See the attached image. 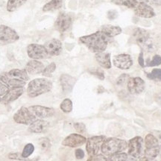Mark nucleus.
<instances>
[{
	"label": "nucleus",
	"mask_w": 161,
	"mask_h": 161,
	"mask_svg": "<svg viewBox=\"0 0 161 161\" xmlns=\"http://www.w3.org/2000/svg\"><path fill=\"white\" fill-rule=\"evenodd\" d=\"M145 81L140 77L130 78L127 83L128 92L132 95H137L142 92L145 90Z\"/></svg>",
	"instance_id": "12"
},
{
	"label": "nucleus",
	"mask_w": 161,
	"mask_h": 161,
	"mask_svg": "<svg viewBox=\"0 0 161 161\" xmlns=\"http://www.w3.org/2000/svg\"><path fill=\"white\" fill-rule=\"evenodd\" d=\"M9 159H12V160H26V161H34L32 160H28V159H25L22 157L21 154H19V153H12V154H8Z\"/></svg>",
	"instance_id": "40"
},
{
	"label": "nucleus",
	"mask_w": 161,
	"mask_h": 161,
	"mask_svg": "<svg viewBox=\"0 0 161 161\" xmlns=\"http://www.w3.org/2000/svg\"><path fill=\"white\" fill-rule=\"evenodd\" d=\"M2 102V98H0V102Z\"/></svg>",
	"instance_id": "49"
},
{
	"label": "nucleus",
	"mask_w": 161,
	"mask_h": 161,
	"mask_svg": "<svg viewBox=\"0 0 161 161\" xmlns=\"http://www.w3.org/2000/svg\"><path fill=\"white\" fill-rule=\"evenodd\" d=\"M10 88L6 84H5L3 82L0 81V97L1 96H4L8 92Z\"/></svg>",
	"instance_id": "41"
},
{
	"label": "nucleus",
	"mask_w": 161,
	"mask_h": 161,
	"mask_svg": "<svg viewBox=\"0 0 161 161\" xmlns=\"http://www.w3.org/2000/svg\"><path fill=\"white\" fill-rule=\"evenodd\" d=\"M0 80L2 82L6 84L8 87L11 88H21L26 84V81L17 78H14L8 75L7 72L0 73Z\"/></svg>",
	"instance_id": "17"
},
{
	"label": "nucleus",
	"mask_w": 161,
	"mask_h": 161,
	"mask_svg": "<svg viewBox=\"0 0 161 161\" xmlns=\"http://www.w3.org/2000/svg\"><path fill=\"white\" fill-rule=\"evenodd\" d=\"M86 142V137L78 134H71L62 141V145L70 148H76L84 145Z\"/></svg>",
	"instance_id": "15"
},
{
	"label": "nucleus",
	"mask_w": 161,
	"mask_h": 161,
	"mask_svg": "<svg viewBox=\"0 0 161 161\" xmlns=\"http://www.w3.org/2000/svg\"><path fill=\"white\" fill-rule=\"evenodd\" d=\"M40 146L43 150H48L51 146L50 141L48 138H42L40 140Z\"/></svg>",
	"instance_id": "36"
},
{
	"label": "nucleus",
	"mask_w": 161,
	"mask_h": 161,
	"mask_svg": "<svg viewBox=\"0 0 161 161\" xmlns=\"http://www.w3.org/2000/svg\"><path fill=\"white\" fill-rule=\"evenodd\" d=\"M133 37H134L136 42L141 46V48L146 51L154 50V46L150 40V34L146 30L137 28L134 31Z\"/></svg>",
	"instance_id": "6"
},
{
	"label": "nucleus",
	"mask_w": 161,
	"mask_h": 161,
	"mask_svg": "<svg viewBox=\"0 0 161 161\" xmlns=\"http://www.w3.org/2000/svg\"><path fill=\"white\" fill-rule=\"evenodd\" d=\"M128 142L122 139L106 138L101 146V151L104 155L110 157L118 153L123 152L128 148Z\"/></svg>",
	"instance_id": "2"
},
{
	"label": "nucleus",
	"mask_w": 161,
	"mask_h": 161,
	"mask_svg": "<svg viewBox=\"0 0 161 161\" xmlns=\"http://www.w3.org/2000/svg\"><path fill=\"white\" fill-rule=\"evenodd\" d=\"M138 161H156V160L155 159L148 158V157H146V156H142V158L139 159Z\"/></svg>",
	"instance_id": "47"
},
{
	"label": "nucleus",
	"mask_w": 161,
	"mask_h": 161,
	"mask_svg": "<svg viewBox=\"0 0 161 161\" xmlns=\"http://www.w3.org/2000/svg\"><path fill=\"white\" fill-rule=\"evenodd\" d=\"M160 160H161V153H160Z\"/></svg>",
	"instance_id": "50"
},
{
	"label": "nucleus",
	"mask_w": 161,
	"mask_h": 161,
	"mask_svg": "<svg viewBox=\"0 0 161 161\" xmlns=\"http://www.w3.org/2000/svg\"><path fill=\"white\" fill-rule=\"evenodd\" d=\"M96 61L98 64L104 68V69H110L111 68V61H110V54L106 52H99L96 53L95 55Z\"/></svg>",
	"instance_id": "23"
},
{
	"label": "nucleus",
	"mask_w": 161,
	"mask_h": 161,
	"mask_svg": "<svg viewBox=\"0 0 161 161\" xmlns=\"http://www.w3.org/2000/svg\"><path fill=\"white\" fill-rule=\"evenodd\" d=\"M27 54L28 56L33 60L46 59L49 57L44 45L37 43H31L28 46Z\"/></svg>",
	"instance_id": "9"
},
{
	"label": "nucleus",
	"mask_w": 161,
	"mask_h": 161,
	"mask_svg": "<svg viewBox=\"0 0 161 161\" xmlns=\"http://www.w3.org/2000/svg\"><path fill=\"white\" fill-rule=\"evenodd\" d=\"M155 100L159 104L161 105V92H160L155 96Z\"/></svg>",
	"instance_id": "48"
},
{
	"label": "nucleus",
	"mask_w": 161,
	"mask_h": 161,
	"mask_svg": "<svg viewBox=\"0 0 161 161\" xmlns=\"http://www.w3.org/2000/svg\"><path fill=\"white\" fill-rule=\"evenodd\" d=\"M118 14L116 11H109L108 12V17L110 19H114L117 17Z\"/></svg>",
	"instance_id": "44"
},
{
	"label": "nucleus",
	"mask_w": 161,
	"mask_h": 161,
	"mask_svg": "<svg viewBox=\"0 0 161 161\" xmlns=\"http://www.w3.org/2000/svg\"><path fill=\"white\" fill-rule=\"evenodd\" d=\"M128 154L133 158L140 159L144 156L145 144L143 138L141 136H135L128 141Z\"/></svg>",
	"instance_id": "5"
},
{
	"label": "nucleus",
	"mask_w": 161,
	"mask_h": 161,
	"mask_svg": "<svg viewBox=\"0 0 161 161\" xmlns=\"http://www.w3.org/2000/svg\"><path fill=\"white\" fill-rule=\"evenodd\" d=\"M72 19L71 16L68 14L60 13L55 22V27L60 33H64L69 29L72 25Z\"/></svg>",
	"instance_id": "11"
},
{
	"label": "nucleus",
	"mask_w": 161,
	"mask_h": 161,
	"mask_svg": "<svg viewBox=\"0 0 161 161\" xmlns=\"http://www.w3.org/2000/svg\"><path fill=\"white\" fill-rule=\"evenodd\" d=\"M14 120L18 124L30 125L36 120V116L25 107L20 108L14 115Z\"/></svg>",
	"instance_id": "8"
},
{
	"label": "nucleus",
	"mask_w": 161,
	"mask_h": 161,
	"mask_svg": "<svg viewBox=\"0 0 161 161\" xmlns=\"http://www.w3.org/2000/svg\"><path fill=\"white\" fill-rule=\"evenodd\" d=\"M86 161H108V159L104 154H96V155L90 156Z\"/></svg>",
	"instance_id": "38"
},
{
	"label": "nucleus",
	"mask_w": 161,
	"mask_h": 161,
	"mask_svg": "<svg viewBox=\"0 0 161 161\" xmlns=\"http://www.w3.org/2000/svg\"><path fill=\"white\" fill-rule=\"evenodd\" d=\"M90 72L92 75L96 76L98 78H99L100 80H104V72L102 71V69H99V68H92V69H90Z\"/></svg>",
	"instance_id": "34"
},
{
	"label": "nucleus",
	"mask_w": 161,
	"mask_h": 161,
	"mask_svg": "<svg viewBox=\"0 0 161 161\" xmlns=\"http://www.w3.org/2000/svg\"><path fill=\"white\" fill-rule=\"evenodd\" d=\"M64 0H51L43 7V11H52L60 9L63 5Z\"/></svg>",
	"instance_id": "26"
},
{
	"label": "nucleus",
	"mask_w": 161,
	"mask_h": 161,
	"mask_svg": "<svg viewBox=\"0 0 161 161\" xmlns=\"http://www.w3.org/2000/svg\"><path fill=\"white\" fill-rule=\"evenodd\" d=\"M100 31H102L104 35L108 38L116 37L122 33V29L119 26L112 25H104L101 27Z\"/></svg>",
	"instance_id": "24"
},
{
	"label": "nucleus",
	"mask_w": 161,
	"mask_h": 161,
	"mask_svg": "<svg viewBox=\"0 0 161 161\" xmlns=\"http://www.w3.org/2000/svg\"><path fill=\"white\" fill-rule=\"evenodd\" d=\"M44 65L43 63L38 61L37 60H31L27 63L25 66L26 72L31 75H37L42 73L44 69Z\"/></svg>",
	"instance_id": "22"
},
{
	"label": "nucleus",
	"mask_w": 161,
	"mask_h": 161,
	"mask_svg": "<svg viewBox=\"0 0 161 161\" xmlns=\"http://www.w3.org/2000/svg\"><path fill=\"white\" fill-rule=\"evenodd\" d=\"M112 3L117 5H123L128 8L134 9L138 5L137 0H112Z\"/></svg>",
	"instance_id": "29"
},
{
	"label": "nucleus",
	"mask_w": 161,
	"mask_h": 161,
	"mask_svg": "<svg viewBox=\"0 0 161 161\" xmlns=\"http://www.w3.org/2000/svg\"><path fill=\"white\" fill-rule=\"evenodd\" d=\"M79 41L93 53H99L105 51L108 44V37L102 31H98L91 35L83 36Z\"/></svg>",
	"instance_id": "1"
},
{
	"label": "nucleus",
	"mask_w": 161,
	"mask_h": 161,
	"mask_svg": "<svg viewBox=\"0 0 161 161\" xmlns=\"http://www.w3.org/2000/svg\"><path fill=\"white\" fill-rule=\"evenodd\" d=\"M108 161H137L136 158H133L128 154L126 153L121 152L118 154H114V155L110 156L108 158Z\"/></svg>",
	"instance_id": "27"
},
{
	"label": "nucleus",
	"mask_w": 161,
	"mask_h": 161,
	"mask_svg": "<svg viewBox=\"0 0 161 161\" xmlns=\"http://www.w3.org/2000/svg\"><path fill=\"white\" fill-rule=\"evenodd\" d=\"M19 39L17 32L9 26L0 25V44L14 43Z\"/></svg>",
	"instance_id": "7"
},
{
	"label": "nucleus",
	"mask_w": 161,
	"mask_h": 161,
	"mask_svg": "<svg viewBox=\"0 0 161 161\" xmlns=\"http://www.w3.org/2000/svg\"><path fill=\"white\" fill-rule=\"evenodd\" d=\"M113 63H114V65L119 69H128L133 65V60L130 55L119 54V55L114 56Z\"/></svg>",
	"instance_id": "13"
},
{
	"label": "nucleus",
	"mask_w": 161,
	"mask_h": 161,
	"mask_svg": "<svg viewBox=\"0 0 161 161\" xmlns=\"http://www.w3.org/2000/svg\"><path fill=\"white\" fill-rule=\"evenodd\" d=\"M72 107H73V105H72V102L69 98H65L60 103V110L63 112L66 113V114H68V113H70L72 111Z\"/></svg>",
	"instance_id": "30"
},
{
	"label": "nucleus",
	"mask_w": 161,
	"mask_h": 161,
	"mask_svg": "<svg viewBox=\"0 0 161 161\" xmlns=\"http://www.w3.org/2000/svg\"><path fill=\"white\" fill-rule=\"evenodd\" d=\"M138 63L142 67H145V62H144V58H143V53L140 52V55L138 57Z\"/></svg>",
	"instance_id": "46"
},
{
	"label": "nucleus",
	"mask_w": 161,
	"mask_h": 161,
	"mask_svg": "<svg viewBox=\"0 0 161 161\" xmlns=\"http://www.w3.org/2000/svg\"><path fill=\"white\" fill-rule=\"evenodd\" d=\"M35 151V146L32 143H28L25 145V146L24 147L23 152H22L21 155L24 158H29V156H31L32 153Z\"/></svg>",
	"instance_id": "31"
},
{
	"label": "nucleus",
	"mask_w": 161,
	"mask_h": 161,
	"mask_svg": "<svg viewBox=\"0 0 161 161\" xmlns=\"http://www.w3.org/2000/svg\"><path fill=\"white\" fill-rule=\"evenodd\" d=\"M29 109L35 116L40 119L49 118L55 115V110L52 108L41 105H33L29 107Z\"/></svg>",
	"instance_id": "14"
},
{
	"label": "nucleus",
	"mask_w": 161,
	"mask_h": 161,
	"mask_svg": "<svg viewBox=\"0 0 161 161\" xmlns=\"http://www.w3.org/2000/svg\"><path fill=\"white\" fill-rule=\"evenodd\" d=\"M145 152L144 156L148 158L155 159L161 151V146L160 142L157 140V138L149 133L145 137Z\"/></svg>",
	"instance_id": "4"
},
{
	"label": "nucleus",
	"mask_w": 161,
	"mask_h": 161,
	"mask_svg": "<svg viewBox=\"0 0 161 161\" xmlns=\"http://www.w3.org/2000/svg\"><path fill=\"white\" fill-rule=\"evenodd\" d=\"M24 89L21 88H11L8 92L2 98V102L3 104H9L14 101L17 100L23 94Z\"/></svg>",
	"instance_id": "19"
},
{
	"label": "nucleus",
	"mask_w": 161,
	"mask_h": 161,
	"mask_svg": "<svg viewBox=\"0 0 161 161\" xmlns=\"http://www.w3.org/2000/svg\"><path fill=\"white\" fill-rule=\"evenodd\" d=\"M106 137L104 136H94L88 138L86 140V150L90 156H93L98 154L101 149V146Z\"/></svg>",
	"instance_id": "10"
},
{
	"label": "nucleus",
	"mask_w": 161,
	"mask_h": 161,
	"mask_svg": "<svg viewBox=\"0 0 161 161\" xmlns=\"http://www.w3.org/2000/svg\"><path fill=\"white\" fill-rule=\"evenodd\" d=\"M52 82L47 78H35L31 80L27 87V94L30 98H35L49 92Z\"/></svg>",
	"instance_id": "3"
},
{
	"label": "nucleus",
	"mask_w": 161,
	"mask_h": 161,
	"mask_svg": "<svg viewBox=\"0 0 161 161\" xmlns=\"http://www.w3.org/2000/svg\"><path fill=\"white\" fill-rule=\"evenodd\" d=\"M27 0H8L7 3V11L13 12L25 4Z\"/></svg>",
	"instance_id": "28"
},
{
	"label": "nucleus",
	"mask_w": 161,
	"mask_h": 161,
	"mask_svg": "<svg viewBox=\"0 0 161 161\" xmlns=\"http://www.w3.org/2000/svg\"><path fill=\"white\" fill-rule=\"evenodd\" d=\"M8 75L17 79H20L27 81L29 80V75L28 72L25 69H13L10 70L9 72H7Z\"/></svg>",
	"instance_id": "25"
},
{
	"label": "nucleus",
	"mask_w": 161,
	"mask_h": 161,
	"mask_svg": "<svg viewBox=\"0 0 161 161\" xmlns=\"http://www.w3.org/2000/svg\"><path fill=\"white\" fill-rule=\"evenodd\" d=\"M151 134H152L157 138V140L161 142V130H152Z\"/></svg>",
	"instance_id": "45"
},
{
	"label": "nucleus",
	"mask_w": 161,
	"mask_h": 161,
	"mask_svg": "<svg viewBox=\"0 0 161 161\" xmlns=\"http://www.w3.org/2000/svg\"><path fill=\"white\" fill-rule=\"evenodd\" d=\"M55 69H56L55 63H51L49 65H48L46 67L44 68L42 74H43V75L45 76V77L50 78L52 77V73L55 71Z\"/></svg>",
	"instance_id": "32"
},
{
	"label": "nucleus",
	"mask_w": 161,
	"mask_h": 161,
	"mask_svg": "<svg viewBox=\"0 0 161 161\" xmlns=\"http://www.w3.org/2000/svg\"><path fill=\"white\" fill-rule=\"evenodd\" d=\"M149 5H161V0H140Z\"/></svg>",
	"instance_id": "42"
},
{
	"label": "nucleus",
	"mask_w": 161,
	"mask_h": 161,
	"mask_svg": "<svg viewBox=\"0 0 161 161\" xmlns=\"http://www.w3.org/2000/svg\"><path fill=\"white\" fill-rule=\"evenodd\" d=\"M75 154L76 159H78V160H81V159H83L84 158V151L80 149V148H78V149L75 150Z\"/></svg>",
	"instance_id": "43"
},
{
	"label": "nucleus",
	"mask_w": 161,
	"mask_h": 161,
	"mask_svg": "<svg viewBox=\"0 0 161 161\" xmlns=\"http://www.w3.org/2000/svg\"><path fill=\"white\" fill-rule=\"evenodd\" d=\"M134 13L136 16L142 18H152L155 16V12L152 6L142 2L138 3L134 8Z\"/></svg>",
	"instance_id": "16"
},
{
	"label": "nucleus",
	"mask_w": 161,
	"mask_h": 161,
	"mask_svg": "<svg viewBox=\"0 0 161 161\" xmlns=\"http://www.w3.org/2000/svg\"><path fill=\"white\" fill-rule=\"evenodd\" d=\"M60 82L63 91L67 93V92H71L73 89L76 83V79L67 74H63L60 78Z\"/></svg>",
	"instance_id": "20"
},
{
	"label": "nucleus",
	"mask_w": 161,
	"mask_h": 161,
	"mask_svg": "<svg viewBox=\"0 0 161 161\" xmlns=\"http://www.w3.org/2000/svg\"><path fill=\"white\" fill-rule=\"evenodd\" d=\"M129 78L130 76L129 75H128V74H122V75L117 78V80H116V84L119 86L125 85V84L128 83Z\"/></svg>",
	"instance_id": "35"
},
{
	"label": "nucleus",
	"mask_w": 161,
	"mask_h": 161,
	"mask_svg": "<svg viewBox=\"0 0 161 161\" xmlns=\"http://www.w3.org/2000/svg\"><path fill=\"white\" fill-rule=\"evenodd\" d=\"M46 51L49 56H57L59 55L62 52V43L60 40L53 38L48 40L44 44Z\"/></svg>",
	"instance_id": "18"
},
{
	"label": "nucleus",
	"mask_w": 161,
	"mask_h": 161,
	"mask_svg": "<svg viewBox=\"0 0 161 161\" xmlns=\"http://www.w3.org/2000/svg\"><path fill=\"white\" fill-rule=\"evenodd\" d=\"M161 64V57L160 55H156L153 57L151 62L147 64V66H159Z\"/></svg>",
	"instance_id": "37"
},
{
	"label": "nucleus",
	"mask_w": 161,
	"mask_h": 161,
	"mask_svg": "<svg viewBox=\"0 0 161 161\" xmlns=\"http://www.w3.org/2000/svg\"><path fill=\"white\" fill-rule=\"evenodd\" d=\"M74 128H75V129L78 132L80 133V134H83V133H85L86 131L85 125L84 123H81V122H77V123L74 124Z\"/></svg>",
	"instance_id": "39"
},
{
	"label": "nucleus",
	"mask_w": 161,
	"mask_h": 161,
	"mask_svg": "<svg viewBox=\"0 0 161 161\" xmlns=\"http://www.w3.org/2000/svg\"><path fill=\"white\" fill-rule=\"evenodd\" d=\"M147 77L151 80H158L160 81L161 80V69H154L150 73L147 74Z\"/></svg>",
	"instance_id": "33"
},
{
	"label": "nucleus",
	"mask_w": 161,
	"mask_h": 161,
	"mask_svg": "<svg viewBox=\"0 0 161 161\" xmlns=\"http://www.w3.org/2000/svg\"><path fill=\"white\" fill-rule=\"evenodd\" d=\"M49 124L47 121L43 120L41 119H36L30 124L29 127V130L31 133H36V134H40L46 131V130L49 128Z\"/></svg>",
	"instance_id": "21"
}]
</instances>
